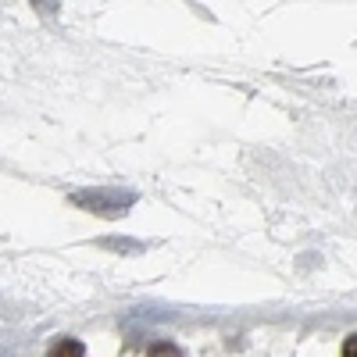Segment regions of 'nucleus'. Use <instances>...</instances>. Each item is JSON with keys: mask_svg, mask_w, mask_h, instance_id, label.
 <instances>
[{"mask_svg": "<svg viewBox=\"0 0 357 357\" xmlns=\"http://www.w3.org/2000/svg\"><path fill=\"white\" fill-rule=\"evenodd\" d=\"M47 357H86V347L79 340H57Z\"/></svg>", "mask_w": 357, "mask_h": 357, "instance_id": "obj_2", "label": "nucleus"}, {"mask_svg": "<svg viewBox=\"0 0 357 357\" xmlns=\"http://www.w3.org/2000/svg\"><path fill=\"white\" fill-rule=\"evenodd\" d=\"M72 204H79L82 211H93L104 218H122L129 207L136 204L132 190H114V186H97V190H75Z\"/></svg>", "mask_w": 357, "mask_h": 357, "instance_id": "obj_1", "label": "nucleus"}, {"mask_svg": "<svg viewBox=\"0 0 357 357\" xmlns=\"http://www.w3.org/2000/svg\"><path fill=\"white\" fill-rule=\"evenodd\" d=\"M343 357H357V336H347L343 340Z\"/></svg>", "mask_w": 357, "mask_h": 357, "instance_id": "obj_4", "label": "nucleus"}, {"mask_svg": "<svg viewBox=\"0 0 357 357\" xmlns=\"http://www.w3.org/2000/svg\"><path fill=\"white\" fill-rule=\"evenodd\" d=\"M151 357H183V350L175 343H158V347H151Z\"/></svg>", "mask_w": 357, "mask_h": 357, "instance_id": "obj_3", "label": "nucleus"}]
</instances>
